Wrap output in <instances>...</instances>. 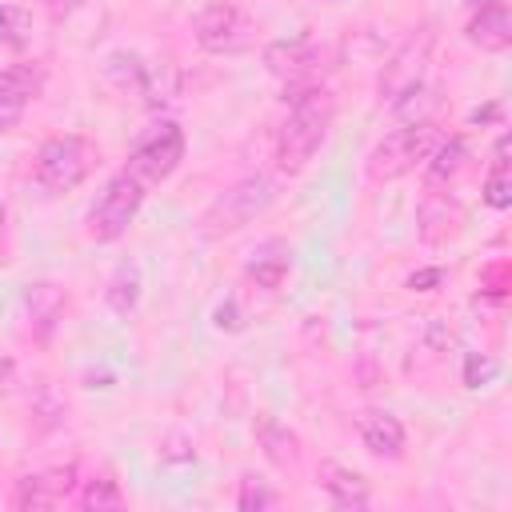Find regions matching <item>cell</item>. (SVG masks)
<instances>
[{
    "mask_svg": "<svg viewBox=\"0 0 512 512\" xmlns=\"http://www.w3.org/2000/svg\"><path fill=\"white\" fill-rule=\"evenodd\" d=\"M432 28L424 24V28H416V32H408L404 36V44L384 60V68H380V76H376V96H380V104H396L408 88H416V84H424V68H428V60H432Z\"/></svg>",
    "mask_w": 512,
    "mask_h": 512,
    "instance_id": "6",
    "label": "cell"
},
{
    "mask_svg": "<svg viewBox=\"0 0 512 512\" xmlns=\"http://www.w3.org/2000/svg\"><path fill=\"white\" fill-rule=\"evenodd\" d=\"M80 508H88V512H104V508H124V492H120V484L112 480V476H92V480H84V488H80Z\"/></svg>",
    "mask_w": 512,
    "mask_h": 512,
    "instance_id": "24",
    "label": "cell"
},
{
    "mask_svg": "<svg viewBox=\"0 0 512 512\" xmlns=\"http://www.w3.org/2000/svg\"><path fill=\"white\" fill-rule=\"evenodd\" d=\"M320 488L328 492V500L336 508H368L372 504V488L360 472L336 464V460H324L320 464Z\"/></svg>",
    "mask_w": 512,
    "mask_h": 512,
    "instance_id": "15",
    "label": "cell"
},
{
    "mask_svg": "<svg viewBox=\"0 0 512 512\" xmlns=\"http://www.w3.org/2000/svg\"><path fill=\"white\" fill-rule=\"evenodd\" d=\"M264 68L288 92L312 88V84H320V48L312 40H304V36H296V40H272L264 48Z\"/></svg>",
    "mask_w": 512,
    "mask_h": 512,
    "instance_id": "9",
    "label": "cell"
},
{
    "mask_svg": "<svg viewBox=\"0 0 512 512\" xmlns=\"http://www.w3.org/2000/svg\"><path fill=\"white\" fill-rule=\"evenodd\" d=\"M136 300H140V268L124 260V264L112 272L108 288H104V304H108L116 316H128V312L136 308Z\"/></svg>",
    "mask_w": 512,
    "mask_h": 512,
    "instance_id": "20",
    "label": "cell"
},
{
    "mask_svg": "<svg viewBox=\"0 0 512 512\" xmlns=\"http://www.w3.org/2000/svg\"><path fill=\"white\" fill-rule=\"evenodd\" d=\"M64 308H68V296L56 280H32L24 288V316H28V328L36 340H48L60 328Z\"/></svg>",
    "mask_w": 512,
    "mask_h": 512,
    "instance_id": "12",
    "label": "cell"
},
{
    "mask_svg": "<svg viewBox=\"0 0 512 512\" xmlns=\"http://www.w3.org/2000/svg\"><path fill=\"white\" fill-rule=\"evenodd\" d=\"M332 96L312 84V88H296L288 96V116L276 132V164L280 172H300L312 164V156L324 148L328 128H332Z\"/></svg>",
    "mask_w": 512,
    "mask_h": 512,
    "instance_id": "1",
    "label": "cell"
},
{
    "mask_svg": "<svg viewBox=\"0 0 512 512\" xmlns=\"http://www.w3.org/2000/svg\"><path fill=\"white\" fill-rule=\"evenodd\" d=\"M444 280V272L440 268H428V272H412L408 276V288H420V292H428L432 284H440Z\"/></svg>",
    "mask_w": 512,
    "mask_h": 512,
    "instance_id": "27",
    "label": "cell"
},
{
    "mask_svg": "<svg viewBox=\"0 0 512 512\" xmlns=\"http://www.w3.org/2000/svg\"><path fill=\"white\" fill-rule=\"evenodd\" d=\"M256 440H260V452H264L268 464H276L284 472L300 464V436L288 424H280L276 416H260L256 420Z\"/></svg>",
    "mask_w": 512,
    "mask_h": 512,
    "instance_id": "18",
    "label": "cell"
},
{
    "mask_svg": "<svg viewBox=\"0 0 512 512\" xmlns=\"http://www.w3.org/2000/svg\"><path fill=\"white\" fill-rule=\"evenodd\" d=\"M464 4H468V8H480V4H488V0H464Z\"/></svg>",
    "mask_w": 512,
    "mask_h": 512,
    "instance_id": "29",
    "label": "cell"
},
{
    "mask_svg": "<svg viewBox=\"0 0 512 512\" xmlns=\"http://www.w3.org/2000/svg\"><path fill=\"white\" fill-rule=\"evenodd\" d=\"M36 36V24H32V12L20 8V4H0V48H12V52H24Z\"/></svg>",
    "mask_w": 512,
    "mask_h": 512,
    "instance_id": "23",
    "label": "cell"
},
{
    "mask_svg": "<svg viewBox=\"0 0 512 512\" xmlns=\"http://www.w3.org/2000/svg\"><path fill=\"white\" fill-rule=\"evenodd\" d=\"M96 164H100V148L88 136L64 132V136H52L36 148L32 176L48 196H64V192L80 188L96 172Z\"/></svg>",
    "mask_w": 512,
    "mask_h": 512,
    "instance_id": "3",
    "label": "cell"
},
{
    "mask_svg": "<svg viewBox=\"0 0 512 512\" xmlns=\"http://www.w3.org/2000/svg\"><path fill=\"white\" fill-rule=\"evenodd\" d=\"M484 204H488V208H496V212H504V208L512 204L508 136H500V140H496V148H492V168H488V176H484Z\"/></svg>",
    "mask_w": 512,
    "mask_h": 512,
    "instance_id": "19",
    "label": "cell"
},
{
    "mask_svg": "<svg viewBox=\"0 0 512 512\" xmlns=\"http://www.w3.org/2000/svg\"><path fill=\"white\" fill-rule=\"evenodd\" d=\"M280 504V492L268 488V480L260 476H244L240 480V492H236V508L240 512H264V508H276Z\"/></svg>",
    "mask_w": 512,
    "mask_h": 512,
    "instance_id": "25",
    "label": "cell"
},
{
    "mask_svg": "<svg viewBox=\"0 0 512 512\" xmlns=\"http://www.w3.org/2000/svg\"><path fill=\"white\" fill-rule=\"evenodd\" d=\"M216 324H220V328H224V324L236 328V304H220V308H216Z\"/></svg>",
    "mask_w": 512,
    "mask_h": 512,
    "instance_id": "28",
    "label": "cell"
},
{
    "mask_svg": "<svg viewBox=\"0 0 512 512\" xmlns=\"http://www.w3.org/2000/svg\"><path fill=\"white\" fill-rule=\"evenodd\" d=\"M440 144V128L436 120H408L400 128H392L388 136H380L364 160V172L372 184H388L408 176L416 164L428 160V152Z\"/></svg>",
    "mask_w": 512,
    "mask_h": 512,
    "instance_id": "2",
    "label": "cell"
},
{
    "mask_svg": "<svg viewBox=\"0 0 512 512\" xmlns=\"http://www.w3.org/2000/svg\"><path fill=\"white\" fill-rule=\"evenodd\" d=\"M276 200V180L272 176H244L236 180L228 192H220L212 200V208L204 212V236H228L240 232L244 224H252L268 204Z\"/></svg>",
    "mask_w": 512,
    "mask_h": 512,
    "instance_id": "4",
    "label": "cell"
},
{
    "mask_svg": "<svg viewBox=\"0 0 512 512\" xmlns=\"http://www.w3.org/2000/svg\"><path fill=\"white\" fill-rule=\"evenodd\" d=\"M72 492H76V468L60 464V468H44V472L20 476L12 504L24 508V512H40V508H60Z\"/></svg>",
    "mask_w": 512,
    "mask_h": 512,
    "instance_id": "11",
    "label": "cell"
},
{
    "mask_svg": "<svg viewBox=\"0 0 512 512\" xmlns=\"http://www.w3.org/2000/svg\"><path fill=\"white\" fill-rule=\"evenodd\" d=\"M252 32L256 24L248 20V12H240L236 4H208L196 20H192V36L204 52L212 56H236L252 48Z\"/></svg>",
    "mask_w": 512,
    "mask_h": 512,
    "instance_id": "8",
    "label": "cell"
},
{
    "mask_svg": "<svg viewBox=\"0 0 512 512\" xmlns=\"http://www.w3.org/2000/svg\"><path fill=\"white\" fill-rule=\"evenodd\" d=\"M360 440H364V448H368L372 456H380V460H400V456H404V444H408L400 416H392V412H384V408H368V412L360 416Z\"/></svg>",
    "mask_w": 512,
    "mask_h": 512,
    "instance_id": "14",
    "label": "cell"
},
{
    "mask_svg": "<svg viewBox=\"0 0 512 512\" xmlns=\"http://www.w3.org/2000/svg\"><path fill=\"white\" fill-rule=\"evenodd\" d=\"M176 96H180V76H176V68H172V64H148L144 84H140V100H144L148 108H164V104H172Z\"/></svg>",
    "mask_w": 512,
    "mask_h": 512,
    "instance_id": "22",
    "label": "cell"
},
{
    "mask_svg": "<svg viewBox=\"0 0 512 512\" xmlns=\"http://www.w3.org/2000/svg\"><path fill=\"white\" fill-rule=\"evenodd\" d=\"M144 72H148V64H144L136 52H112V56L104 60V76H108V84H112L116 92H132V96H140Z\"/></svg>",
    "mask_w": 512,
    "mask_h": 512,
    "instance_id": "21",
    "label": "cell"
},
{
    "mask_svg": "<svg viewBox=\"0 0 512 512\" xmlns=\"http://www.w3.org/2000/svg\"><path fill=\"white\" fill-rule=\"evenodd\" d=\"M464 160H468V144L460 140V136H440V144L428 152V160H424V188L432 192V196H440V188H448L456 176H460V168H464Z\"/></svg>",
    "mask_w": 512,
    "mask_h": 512,
    "instance_id": "16",
    "label": "cell"
},
{
    "mask_svg": "<svg viewBox=\"0 0 512 512\" xmlns=\"http://www.w3.org/2000/svg\"><path fill=\"white\" fill-rule=\"evenodd\" d=\"M464 40L480 52H504L512 44V12L504 0H488L464 24Z\"/></svg>",
    "mask_w": 512,
    "mask_h": 512,
    "instance_id": "13",
    "label": "cell"
},
{
    "mask_svg": "<svg viewBox=\"0 0 512 512\" xmlns=\"http://www.w3.org/2000/svg\"><path fill=\"white\" fill-rule=\"evenodd\" d=\"M180 160H184V128L172 120H160L148 136H140L124 172H132L144 188H152V184H164L180 168Z\"/></svg>",
    "mask_w": 512,
    "mask_h": 512,
    "instance_id": "7",
    "label": "cell"
},
{
    "mask_svg": "<svg viewBox=\"0 0 512 512\" xmlns=\"http://www.w3.org/2000/svg\"><path fill=\"white\" fill-rule=\"evenodd\" d=\"M140 204H144V184H140L132 172H116V176L104 184V192L96 196V204L88 208V236H92L96 244L120 240V236L128 232V224L136 220Z\"/></svg>",
    "mask_w": 512,
    "mask_h": 512,
    "instance_id": "5",
    "label": "cell"
},
{
    "mask_svg": "<svg viewBox=\"0 0 512 512\" xmlns=\"http://www.w3.org/2000/svg\"><path fill=\"white\" fill-rule=\"evenodd\" d=\"M496 372H500V364H496L492 356H476V352H468V360H464V388H480V384L496 380Z\"/></svg>",
    "mask_w": 512,
    "mask_h": 512,
    "instance_id": "26",
    "label": "cell"
},
{
    "mask_svg": "<svg viewBox=\"0 0 512 512\" xmlns=\"http://www.w3.org/2000/svg\"><path fill=\"white\" fill-rule=\"evenodd\" d=\"M40 88H44V68L36 60H20L0 72V132H12L20 124L24 108L40 96Z\"/></svg>",
    "mask_w": 512,
    "mask_h": 512,
    "instance_id": "10",
    "label": "cell"
},
{
    "mask_svg": "<svg viewBox=\"0 0 512 512\" xmlns=\"http://www.w3.org/2000/svg\"><path fill=\"white\" fill-rule=\"evenodd\" d=\"M288 272H292V248H288L284 240L260 244L256 256L248 260V268H244V276H248L256 288H264V292H276V288L288 280Z\"/></svg>",
    "mask_w": 512,
    "mask_h": 512,
    "instance_id": "17",
    "label": "cell"
}]
</instances>
